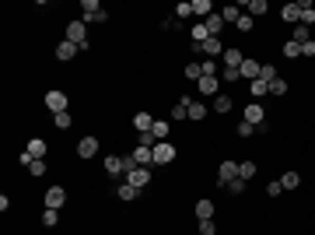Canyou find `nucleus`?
I'll list each match as a JSON object with an SVG mask.
<instances>
[{
  "label": "nucleus",
  "mask_w": 315,
  "mask_h": 235,
  "mask_svg": "<svg viewBox=\"0 0 315 235\" xmlns=\"http://www.w3.org/2000/svg\"><path fill=\"white\" fill-rule=\"evenodd\" d=\"M245 123H252V126L266 123V113H263V105H259V102H249V105H245Z\"/></svg>",
  "instance_id": "9d476101"
},
{
  "label": "nucleus",
  "mask_w": 315,
  "mask_h": 235,
  "mask_svg": "<svg viewBox=\"0 0 315 235\" xmlns=\"http://www.w3.org/2000/svg\"><path fill=\"white\" fill-rule=\"evenodd\" d=\"M116 196H119V200H137L140 190H137V186H130V183H119V186H116Z\"/></svg>",
  "instance_id": "6ab92c4d"
},
{
  "label": "nucleus",
  "mask_w": 315,
  "mask_h": 235,
  "mask_svg": "<svg viewBox=\"0 0 315 235\" xmlns=\"http://www.w3.org/2000/svg\"><path fill=\"white\" fill-rule=\"evenodd\" d=\"M200 235H217V225H214V218H210V221H200Z\"/></svg>",
  "instance_id": "c03bdc74"
},
{
  "label": "nucleus",
  "mask_w": 315,
  "mask_h": 235,
  "mask_svg": "<svg viewBox=\"0 0 315 235\" xmlns=\"http://www.w3.org/2000/svg\"><path fill=\"white\" fill-rule=\"evenodd\" d=\"M56 221H60V211H53V207H46V211H42V225H46V228H53Z\"/></svg>",
  "instance_id": "c9c22d12"
},
{
  "label": "nucleus",
  "mask_w": 315,
  "mask_h": 235,
  "mask_svg": "<svg viewBox=\"0 0 315 235\" xmlns=\"http://www.w3.org/2000/svg\"><path fill=\"white\" fill-rule=\"evenodd\" d=\"M186 78H189V81H200V78H203V67H200V63H189V67H186Z\"/></svg>",
  "instance_id": "ea45409f"
},
{
  "label": "nucleus",
  "mask_w": 315,
  "mask_h": 235,
  "mask_svg": "<svg viewBox=\"0 0 315 235\" xmlns=\"http://www.w3.org/2000/svg\"><path fill=\"white\" fill-rule=\"evenodd\" d=\"M130 155H133V161H137V165H154V148H140V144H137Z\"/></svg>",
  "instance_id": "ddd939ff"
},
{
  "label": "nucleus",
  "mask_w": 315,
  "mask_h": 235,
  "mask_svg": "<svg viewBox=\"0 0 315 235\" xmlns=\"http://www.w3.org/2000/svg\"><path fill=\"white\" fill-rule=\"evenodd\" d=\"M203 113H207V109H203L200 102H193V105H189V119H203Z\"/></svg>",
  "instance_id": "de8ad7c7"
},
{
  "label": "nucleus",
  "mask_w": 315,
  "mask_h": 235,
  "mask_svg": "<svg viewBox=\"0 0 315 235\" xmlns=\"http://www.w3.org/2000/svg\"><path fill=\"white\" fill-rule=\"evenodd\" d=\"M228 190H231V193H242V190H245V179H231V183H228Z\"/></svg>",
  "instance_id": "8fccbe9b"
},
{
  "label": "nucleus",
  "mask_w": 315,
  "mask_h": 235,
  "mask_svg": "<svg viewBox=\"0 0 315 235\" xmlns=\"http://www.w3.org/2000/svg\"><path fill=\"white\" fill-rule=\"evenodd\" d=\"M186 14H193V0H182V4H175V18H186Z\"/></svg>",
  "instance_id": "4c0bfd02"
},
{
  "label": "nucleus",
  "mask_w": 315,
  "mask_h": 235,
  "mask_svg": "<svg viewBox=\"0 0 315 235\" xmlns=\"http://www.w3.org/2000/svg\"><path fill=\"white\" fill-rule=\"evenodd\" d=\"M256 176V161H242L238 165V179H252Z\"/></svg>",
  "instance_id": "f704fd0d"
},
{
  "label": "nucleus",
  "mask_w": 315,
  "mask_h": 235,
  "mask_svg": "<svg viewBox=\"0 0 315 235\" xmlns=\"http://www.w3.org/2000/svg\"><path fill=\"white\" fill-rule=\"evenodd\" d=\"M242 63H245V57H242V49H235V46H231V49H224V67H242Z\"/></svg>",
  "instance_id": "dca6fc26"
},
{
  "label": "nucleus",
  "mask_w": 315,
  "mask_h": 235,
  "mask_svg": "<svg viewBox=\"0 0 315 235\" xmlns=\"http://www.w3.org/2000/svg\"><path fill=\"white\" fill-rule=\"evenodd\" d=\"M252 134H256L252 123H238V137H252Z\"/></svg>",
  "instance_id": "49530a36"
},
{
  "label": "nucleus",
  "mask_w": 315,
  "mask_h": 235,
  "mask_svg": "<svg viewBox=\"0 0 315 235\" xmlns=\"http://www.w3.org/2000/svg\"><path fill=\"white\" fill-rule=\"evenodd\" d=\"M123 183H130V186H137V190H144L147 183H151V165H137L130 176H123Z\"/></svg>",
  "instance_id": "7ed1b4c3"
},
{
  "label": "nucleus",
  "mask_w": 315,
  "mask_h": 235,
  "mask_svg": "<svg viewBox=\"0 0 315 235\" xmlns=\"http://www.w3.org/2000/svg\"><path fill=\"white\" fill-rule=\"evenodd\" d=\"M151 126H154V116H151V113H137V116H133V130H137V134H147Z\"/></svg>",
  "instance_id": "2eb2a0df"
},
{
  "label": "nucleus",
  "mask_w": 315,
  "mask_h": 235,
  "mask_svg": "<svg viewBox=\"0 0 315 235\" xmlns=\"http://www.w3.org/2000/svg\"><path fill=\"white\" fill-rule=\"evenodd\" d=\"M284 57H287V60H298V57H301V46H298L294 39H287V42H284Z\"/></svg>",
  "instance_id": "72a5a7b5"
},
{
  "label": "nucleus",
  "mask_w": 315,
  "mask_h": 235,
  "mask_svg": "<svg viewBox=\"0 0 315 235\" xmlns=\"http://www.w3.org/2000/svg\"><path fill=\"white\" fill-rule=\"evenodd\" d=\"M210 39V32H207V25H203V21H200L196 28H193V42H196V46H203V42Z\"/></svg>",
  "instance_id": "473e14b6"
},
{
  "label": "nucleus",
  "mask_w": 315,
  "mask_h": 235,
  "mask_svg": "<svg viewBox=\"0 0 315 235\" xmlns=\"http://www.w3.org/2000/svg\"><path fill=\"white\" fill-rule=\"evenodd\" d=\"M221 81H228V84H235V81H242V67H221Z\"/></svg>",
  "instance_id": "c756f323"
},
{
  "label": "nucleus",
  "mask_w": 315,
  "mask_h": 235,
  "mask_svg": "<svg viewBox=\"0 0 315 235\" xmlns=\"http://www.w3.org/2000/svg\"><path fill=\"white\" fill-rule=\"evenodd\" d=\"M99 155V137H81L77 140V158H95Z\"/></svg>",
  "instance_id": "1a4fd4ad"
},
{
  "label": "nucleus",
  "mask_w": 315,
  "mask_h": 235,
  "mask_svg": "<svg viewBox=\"0 0 315 235\" xmlns=\"http://www.w3.org/2000/svg\"><path fill=\"white\" fill-rule=\"evenodd\" d=\"M284 193V186H280V179H273V183H266V196H280Z\"/></svg>",
  "instance_id": "a18cd8bd"
},
{
  "label": "nucleus",
  "mask_w": 315,
  "mask_h": 235,
  "mask_svg": "<svg viewBox=\"0 0 315 235\" xmlns=\"http://www.w3.org/2000/svg\"><path fill=\"white\" fill-rule=\"evenodd\" d=\"M151 134H154V140H168V134H172V123H165V119H154Z\"/></svg>",
  "instance_id": "a211bd4d"
},
{
  "label": "nucleus",
  "mask_w": 315,
  "mask_h": 235,
  "mask_svg": "<svg viewBox=\"0 0 315 235\" xmlns=\"http://www.w3.org/2000/svg\"><path fill=\"white\" fill-rule=\"evenodd\" d=\"M193 14H200V18L207 21L214 14V4H210V0H193Z\"/></svg>",
  "instance_id": "aec40b11"
},
{
  "label": "nucleus",
  "mask_w": 315,
  "mask_h": 235,
  "mask_svg": "<svg viewBox=\"0 0 315 235\" xmlns=\"http://www.w3.org/2000/svg\"><path fill=\"white\" fill-rule=\"evenodd\" d=\"M105 18H109V14L102 11L99 0H84V4H81V21H84V25H91V21H105Z\"/></svg>",
  "instance_id": "f03ea898"
},
{
  "label": "nucleus",
  "mask_w": 315,
  "mask_h": 235,
  "mask_svg": "<svg viewBox=\"0 0 315 235\" xmlns=\"http://www.w3.org/2000/svg\"><path fill=\"white\" fill-rule=\"evenodd\" d=\"M231 105H235L231 95H217L214 98V113H231Z\"/></svg>",
  "instance_id": "cd10ccee"
},
{
  "label": "nucleus",
  "mask_w": 315,
  "mask_h": 235,
  "mask_svg": "<svg viewBox=\"0 0 315 235\" xmlns=\"http://www.w3.org/2000/svg\"><path fill=\"white\" fill-rule=\"evenodd\" d=\"M221 18H224V25H238V18H242V7H238V4H228V7L221 11Z\"/></svg>",
  "instance_id": "f3484780"
},
{
  "label": "nucleus",
  "mask_w": 315,
  "mask_h": 235,
  "mask_svg": "<svg viewBox=\"0 0 315 235\" xmlns=\"http://www.w3.org/2000/svg\"><path fill=\"white\" fill-rule=\"evenodd\" d=\"M28 172H32V179H39V176H46V161L42 158H35L32 165H28Z\"/></svg>",
  "instance_id": "e433bc0d"
},
{
  "label": "nucleus",
  "mask_w": 315,
  "mask_h": 235,
  "mask_svg": "<svg viewBox=\"0 0 315 235\" xmlns=\"http://www.w3.org/2000/svg\"><path fill=\"white\" fill-rule=\"evenodd\" d=\"M259 67H263V63H259V60H245V63H242V78L256 81V78H259Z\"/></svg>",
  "instance_id": "4be33fe9"
},
{
  "label": "nucleus",
  "mask_w": 315,
  "mask_h": 235,
  "mask_svg": "<svg viewBox=\"0 0 315 235\" xmlns=\"http://www.w3.org/2000/svg\"><path fill=\"white\" fill-rule=\"evenodd\" d=\"M63 204H67V190H63V186H49V190H46V207L60 211Z\"/></svg>",
  "instance_id": "423d86ee"
},
{
  "label": "nucleus",
  "mask_w": 315,
  "mask_h": 235,
  "mask_svg": "<svg viewBox=\"0 0 315 235\" xmlns=\"http://www.w3.org/2000/svg\"><path fill=\"white\" fill-rule=\"evenodd\" d=\"M235 28H238V32H252V14H242Z\"/></svg>",
  "instance_id": "37998d69"
},
{
  "label": "nucleus",
  "mask_w": 315,
  "mask_h": 235,
  "mask_svg": "<svg viewBox=\"0 0 315 235\" xmlns=\"http://www.w3.org/2000/svg\"><path fill=\"white\" fill-rule=\"evenodd\" d=\"M189 105H193V98H189V95H179V102L172 105V119H175V123L189 119Z\"/></svg>",
  "instance_id": "6e6552de"
},
{
  "label": "nucleus",
  "mask_w": 315,
  "mask_h": 235,
  "mask_svg": "<svg viewBox=\"0 0 315 235\" xmlns=\"http://www.w3.org/2000/svg\"><path fill=\"white\" fill-rule=\"evenodd\" d=\"M25 151H28L32 158H46V140H42V137H32V140H28V148H25Z\"/></svg>",
  "instance_id": "412c9836"
},
{
  "label": "nucleus",
  "mask_w": 315,
  "mask_h": 235,
  "mask_svg": "<svg viewBox=\"0 0 315 235\" xmlns=\"http://www.w3.org/2000/svg\"><path fill=\"white\" fill-rule=\"evenodd\" d=\"M259 81H266V84H273V81H277V67H273V63H263V67H259Z\"/></svg>",
  "instance_id": "7c9ffc66"
},
{
  "label": "nucleus",
  "mask_w": 315,
  "mask_h": 235,
  "mask_svg": "<svg viewBox=\"0 0 315 235\" xmlns=\"http://www.w3.org/2000/svg\"><path fill=\"white\" fill-rule=\"evenodd\" d=\"M203 53H207V57H217V53H224V42H221V39H214V35H210V39L203 42Z\"/></svg>",
  "instance_id": "a878e982"
},
{
  "label": "nucleus",
  "mask_w": 315,
  "mask_h": 235,
  "mask_svg": "<svg viewBox=\"0 0 315 235\" xmlns=\"http://www.w3.org/2000/svg\"><path fill=\"white\" fill-rule=\"evenodd\" d=\"M231 179H238V161H221V169H217V183L228 186Z\"/></svg>",
  "instance_id": "0eeeda50"
},
{
  "label": "nucleus",
  "mask_w": 315,
  "mask_h": 235,
  "mask_svg": "<svg viewBox=\"0 0 315 235\" xmlns=\"http://www.w3.org/2000/svg\"><path fill=\"white\" fill-rule=\"evenodd\" d=\"M291 39H294L298 46L308 42V39H312V28H308V25H294V35H291Z\"/></svg>",
  "instance_id": "c85d7f7f"
},
{
  "label": "nucleus",
  "mask_w": 315,
  "mask_h": 235,
  "mask_svg": "<svg viewBox=\"0 0 315 235\" xmlns=\"http://www.w3.org/2000/svg\"><path fill=\"white\" fill-rule=\"evenodd\" d=\"M245 11H249L252 18H263V14L270 11V4H266V0H249V7H245Z\"/></svg>",
  "instance_id": "393cba45"
},
{
  "label": "nucleus",
  "mask_w": 315,
  "mask_h": 235,
  "mask_svg": "<svg viewBox=\"0 0 315 235\" xmlns=\"http://www.w3.org/2000/svg\"><path fill=\"white\" fill-rule=\"evenodd\" d=\"M74 119H70V113H60V116H53V126H60V130H67Z\"/></svg>",
  "instance_id": "a19ab883"
},
{
  "label": "nucleus",
  "mask_w": 315,
  "mask_h": 235,
  "mask_svg": "<svg viewBox=\"0 0 315 235\" xmlns=\"http://www.w3.org/2000/svg\"><path fill=\"white\" fill-rule=\"evenodd\" d=\"M284 92H287V84H284V81L277 78L273 84H270V95H284Z\"/></svg>",
  "instance_id": "09e8293b"
},
{
  "label": "nucleus",
  "mask_w": 315,
  "mask_h": 235,
  "mask_svg": "<svg viewBox=\"0 0 315 235\" xmlns=\"http://www.w3.org/2000/svg\"><path fill=\"white\" fill-rule=\"evenodd\" d=\"M67 42H74L77 49H88L91 42H88V25L84 21H70L67 25Z\"/></svg>",
  "instance_id": "f257e3e1"
},
{
  "label": "nucleus",
  "mask_w": 315,
  "mask_h": 235,
  "mask_svg": "<svg viewBox=\"0 0 315 235\" xmlns=\"http://www.w3.org/2000/svg\"><path fill=\"white\" fill-rule=\"evenodd\" d=\"M77 53H81V49H77V46H74V42H67V39H63V42H60V46H56V60H60V63H67V60H74V57H77Z\"/></svg>",
  "instance_id": "f8f14e48"
},
{
  "label": "nucleus",
  "mask_w": 315,
  "mask_h": 235,
  "mask_svg": "<svg viewBox=\"0 0 315 235\" xmlns=\"http://www.w3.org/2000/svg\"><path fill=\"white\" fill-rule=\"evenodd\" d=\"M203 25H207V32H210V35L217 39V35H221V28H224V18H221V14H210V18L203 21Z\"/></svg>",
  "instance_id": "b1692460"
},
{
  "label": "nucleus",
  "mask_w": 315,
  "mask_h": 235,
  "mask_svg": "<svg viewBox=\"0 0 315 235\" xmlns=\"http://www.w3.org/2000/svg\"><path fill=\"white\" fill-rule=\"evenodd\" d=\"M46 109H49L53 116L67 113V95H63V92H56V88H53V92H46Z\"/></svg>",
  "instance_id": "39448f33"
},
{
  "label": "nucleus",
  "mask_w": 315,
  "mask_h": 235,
  "mask_svg": "<svg viewBox=\"0 0 315 235\" xmlns=\"http://www.w3.org/2000/svg\"><path fill=\"white\" fill-rule=\"evenodd\" d=\"M200 67H203V78H217V70H221V67H217L214 60H203Z\"/></svg>",
  "instance_id": "58836bf2"
},
{
  "label": "nucleus",
  "mask_w": 315,
  "mask_h": 235,
  "mask_svg": "<svg viewBox=\"0 0 315 235\" xmlns=\"http://www.w3.org/2000/svg\"><path fill=\"white\" fill-rule=\"evenodd\" d=\"M200 95H217L221 92V78H200Z\"/></svg>",
  "instance_id": "4468645a"
},
{
  "label": "nucleus",
  "mask_w": 315,
  "mask_h": 235,
  "mask_svg": "<svg viewBox=\"0 0 315 235\" xmlns=\"http://www.w3.org/2000/svg\"><path fill=\"white\" fill-rule=\"evenodd\" d=\"M280 186H284V190H298V186H301V176H298V172H284V176H280Z\"/></svg>",
  "instance_id": "bb28decb"
},
{
  "label": "nucleus",
  "mask_w": 315,
  "mask_h": 235,
  "mask_svg": "<svg viewBox=\"0 0 315 235\" xmlns=\"http://www.w3.org/2000/svg\"><path fill=\"white\" fill-rule=\"evenodd\" d=\"M280 18L287 21V25H298V21H301V4H284V7H280Z\"/></svg>",
  "instance_id": "9b49d317"
},
{
  "label": "nucleus",
  "mask_w": 315,
  "mask_h": 235,
  "mask_svg": "<svg viewBox=\"0 0 315 235\" xmlns=\"http://www.w3.org/2000/svg\"><path fill=\"white\" fill-rule=\"evenodd\" d=\"M249 95H256V98H259V95H270V84L256 78V81H252V84H249Z\"/></svg>",
  "instance_id": "2f4dec72"
},
{
  "label": "nucleus",
  "mask_w": 315,
  "mask_h": 235,
  "mask_svg": "<svg viewBox=\"0 0 315 235\" xmlns=\"http://www.w3.org/2000/svg\"><path fill=\"white\" fill-rule=\"evenodd\" d=\"M301 57H315V39L301 42Z\"/></svg>",
  "instance_id": "3c124183"
},
{
  "label": "nucleus",
  "mask_w": 315,
  "mask_h": 235,
  "mask_svg": "<svg viewBox=\"0 0 315 235\" xmlns=\"http://www.w3.org/2000/svg\"><path fill=\"white\" fill-rule=\"evenodd\" d=\"M196 218L200 221H210V218H214V200H200L196 204Z\"/></svg>",
  "instance_id": "5701e85b"
},
{
  "label": "nucleus",
  "mask_w": 315,
  "mask_h": 235,
  "mask_svg": "<svg viewBox=\"0 0 315 235\" xmlns=\"http://www.w3.org/2000/svg\"><path fill=\"white\" fill-rule=\"evenodd\" d=\"M137 144H140V148H154L158 140H154V134L147 130V134H137Z\"/></svg>",
  "instance_id": "79ce46f5"
},
{
  "label": "nucleus",
  "mask_w": 315,
  "mask_h": 235,
  "mask_svg": "<svg viewBox=\"0 0 315 235\" xmlns=\"http://www.w3.org/2000/svg\"><path fill=\"white\" fill-rule=\"evenodd\" d=\"M168 161H175V144L158 140L154 144V165H168Z\"/></svg>",
  "instance_id": "20e7f679"
}]
</instances>
